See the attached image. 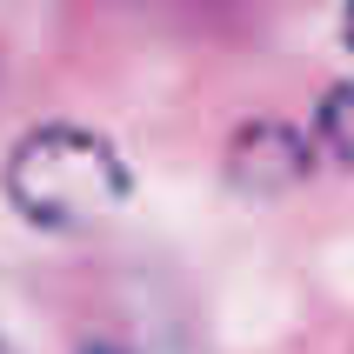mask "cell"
I'll return each mask as SVG.
<instances>
[{
    "label": "cell",
    "instance_id": "1",
    "mask_svg": "<svg viewBox=\"0 0 354 354\" xmlns=\"http://www.w3.org/2000/svg\"><path fill=\"white\" fill-rule=\"evenodd\" d=\"M7 207L40 234H94L134 201V167L120 147L80 120H47L7 154Z\"/></svg>",
    "mask_w": 354,
    "mask_h": 354
},
{
    "label": "cell",
    "instance_id": "2",
    "mask_svg": "<svg viewBox=\"0 0 354 354\" xmlns=\"http://www.w3.org/2000/svg\"><path fill=\"white\" fill-rule=\"evenodd\" d=\"M341 40H348V54H354V0L341 7Z\"/></svg>",
    "mask_w": 354,
    "mask_h": 354
},
{
    "label": "cell",
    "instance_id": "3",
    "mask_svg": "<svg viewBox=\"0 0 354 354\" xmlns=\"http://www.w3.org/2000/svg\"><path fill=\"white\" fill-rule=\"evenodd\" d=\"M0 354H20V348H14V341H7V335H0Z\"/></svg>",
    "mask_w": 354,
    "mask_h": 354
},
{
    "label": "cell",
    "instance_id": "4",
    "mask_svg": "<svg viewBox=\"0 0 354 354\" xmlns=\"http://www.w3.org/2000/svg\"><path fill=\"white\" fill-rule=\"evenodd\" d=\"M94 354H114V348H94Z\"/></svg>",
    "mask_w": 354,
    "mask_h": 354
}]
</instances>
